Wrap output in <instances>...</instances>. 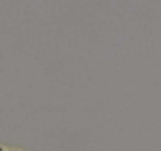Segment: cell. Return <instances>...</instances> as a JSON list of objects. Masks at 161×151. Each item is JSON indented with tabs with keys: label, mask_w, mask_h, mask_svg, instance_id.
I'll return each instance as SVG.
<instances>
[{
	"label": "cell",
	"mask_w": 161,
	"mask_h": 151,
	"mask_svg": "<svg viewBox=\"0 0 161 151\" xmlns=\"http://www.w3.org/2000/svg\"><path fill=\"white\" fill-rule=\"evenodd\" d=\"M0 151H25V149L21 148V146H16V145H7V143H3L2 148H0Z\"/></svg>",
	"instance_id": "1"
}]
</instances>
